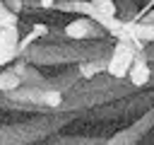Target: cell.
<instances>
[{"label": "cell", "mask_w": 154, "mask_h": 145, "mask_svg": "<svg viewBox=\"0 0 154 145\" xmlns=\"http://www.w3.org/2000/svg\"><path fill=\"white\" fill-rule=\"evenodd\" d=\"M65 121L67 118H34L24 126H0V145H29L48 135L53 128H60Z\"/></svg>", "instance_id": "6da1fadb"}, {"label": "cell", "mask_w": 154, "mask_h": 145, "mask_svg": "<svg viewBox=\"0 0 154 145\" xmlns=\"http://www.w3.org/2000/svg\"><path fill=\"white\" fill-rule=\"evenodd\" d=\"M140 51H144V41H140V39H118V44L113 46V51H111V56H108V60H106V72H108V77H113V80H125L128 77V72H130V68H132V63H135V56L140 53Z\"/></svg>", "instance_id": "7a4b0ae2"}, {"label": "cell", "mask_w": 154, "mask_h": 145, "mask_svg": "<svg viewBox=\"0 0 154 145\" xmlns=\"http://www.w3.org/2000/svg\"><path fill=\"white\" fill-rule=\"evenodd\" d=\"M106 29L96 22V19H91V17H79V19H75V22H70L67 27H65V36L67 39H72V41H87V39H99L101 34H103Z\"/></svg>", "instance_id": "3957f363"}, {"label": "cell", "mask_w": 154, "mask_h": 145, "mask_svg": "<svg viewBox=\"0 0 154 145\" xmlns=\"http://www.w3.org/2000/svg\"><path fill=\"white\" fill-rule=\"evenodd\" d=\"M19 56V29L17 24L0 29V65L12 63Z\"/></svg>", "instance_id": "277c9868"}, {"label": "cell", "mask_w": 154, "mask_h": 145, "mask_svg": "<svg viewBox=\"0 0 154 145\" xmlns=\"http://www.w3.org/2000/svg\"><path fill=\"white\" fill-rule=\"evenodd\" d=\"M154 123V111H149L142 121H137L135 126H130V128H125V130H120L118 135H113L111 140H106L103 145H135L144 133H147V128Z\"/></svg>", "instance_id": "5b68a950"}, {"label": "cell", "mask_w": 154, "mask_h": 145, "mask_svg": "<svg viewBox=\"0 0 154 145\" xmlns=\"http://www.w3.org/2000/svg\"><path fill=\"white\" fill-rule=\"evenodd\" d=\"M152 77V68H149V60H147V51H140L135 56V63L128 72V80L132 87H144Z\"/></svg>", "instance_id": "8992f818"}, {"label": "cell", "mask_w": 154, "mask_h": 145, "mask_svg": "<svg viewBox=\"0 0 154 145\" xmlns=\"http://www.w3.org/2000/svg\"><path fill=\"white\" fill-rule=\"evenodd\" d=\"M22 72L17 70V68H5V70H0V92L2 94H7V92H12V89H19L22 87Z\"/></svg>", "instance_id": "52a82bcc"}, {"label": "cell", "mask_w": 154, "mask_h": 145, "mask_svg": "<svg viewBox=\"0 0 154 145\" xmlns=\"http://www.w3.org/2000/svg\"><path fill=\"white\" fill-rule=\"evenodd\" d=\"M101 68H103V63H101V60H89V63L79 60V68H77V72H79L82 77H94V75H96Z\"/></svg>", "instance_id": "ba28073f"}, {"label": "cell", "mask_w": 154, "mask_h": 145, "mask_svg": "<svg viewBox=\"0 0 154 145\" xmlns=\"http://www.w3.org/2000/svg\"><path fill=\"white\" fill-rule=\"evenodd\" d=\"M94 7H99L106 17H118V5L113 0H89Z\"/></svg>", "instance_id": "9c48e42d"}, {"label": "cell", "mask_w": 154, "mask_h": 145, "mask_svg": "<svg viewBox=\"0 0 154 145\" xmlns=\"http://www.w3.org/2000/svg\"><path fill=\"white\" fill-rule=\"evenodd\" d=\"M41 5H43V7H53V5H55V0H41Z\"/></svg>", "instance_id": "30bf717a"}, {"label": "cell", "mask_w": 154, "mask_h": 145, "mask_svg": "<svg viewBox=\"0 0 154 145\" xmlns=\"http://www.w3.org/2000/svg\"><path fill=\"white\" fill-rule=\"evenodd\" d=\"M147 22H149V24H154V14H152V17H149V19H147Z\"/></svg>", "instance_id": "8fae6325"}, {"label": "cell", "mask_w": 154, "mask_h": 145, "mask_svg": "<svg viewBox=\"0 0 154 145\" xmlns=\"http://www.w3.org/2000/svg\"><path fill=\"white\" fill-rule=\"evenodd\" d=\"M135 145H137V143H135Z\"/></svg>", "instance_id": "7c38bea8"}]
</instances>
